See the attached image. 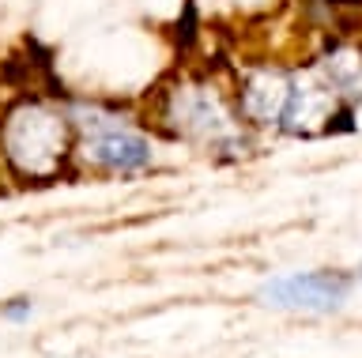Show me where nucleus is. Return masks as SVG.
Returning a JSON list of instances; mask_svg holds the SVG:
<instances>
[{
  "mask_svg": "<svg viewBox=\"0 0 362 358\" xmlns=\"http://www.w3.org/2000/svg\"><path fill=\"white\" fill-rule=\"evenodd\" d=\"M147 125L163 140L204 151L211 162H242L257 151V132L242 121L234 83L211 68H181L155 87Z\"/></svg>",
  "mask_w": 362,
  "mask_h": 358,
  "instance_id": "obj_1",
  "label": "nucleus"
},
{
  "mask_svg": "<svg viewBox=\"0 0 362 358\" xmlns=\"http://www.w3.org/2000/svg\"><path fill=\"white\" fill-rule=\"evenodd\" d=\"M0 170L19 185H53L76 174V129L64 98L19 95L0 114Z\"/></svg>",
  "mask_w": 362,
  "mask_h": 358,
  "instance_id": "obj_2",
  "label": "nucleus"
},
{
  "mask_svg": "<svg viewBox=\"0 0 362 358\" xmlns=\"http://www.w3.org/2000/svg\"><path fill=\"white\" fill-rule=\"evenodd\" d=\"M76 129V174L140 177L155 170L163 136L147 125L144 109L110 98H64Z\"/></svg>",
  "mask_w": 362,
  "mask_h": 358,
  "instance_id": "obj_3",
  "label": "nucleus"
},
{
  "mask_svg": "<svg viewBox=\"0 0 362 358\" xmlns=\"http://www.w3.org/2000/svg\"><path fill=\"white\" fill-rule=\"evenodd\" d=\"M355 117L358 109L339 102V95L328 87V80L317 72L313 61L291 64V91L276 136L313 140V136H332V132H351Z\"/></svg>",
  "mask_w": 362,
  "mask_h": 358,
  "instance_id": "obj_4",
  "label": "nucleus"
},
{
  "mask_svg": "<svg viewBox=\"0 0 362 358\" xmlns=\"http://www.w3.org/2000/svg\"><path fill=\"white\" fill-rule=\"evenodd\" d=\"M355 275L339 268H310V272H283L257 287V302L287 313H336L347 306Z\"/></svg>",
  "mask_w": 362,
  "mask_h": 358,
  "instance_id": "obj_5",
  "label": "nucleus"
},
{
  "mask_svg": "<svg viewBox=\"0 0 362 358\" xmlns=\"http://www.w3.org/2000/svg\"><path fill=\"white\" fill-rule=\"evenodd\" d=\"M234 83V102L238 114L249 129L257 132H276L283 106H287L291 91V64L283 61H249L238 76H230Z\"/></svg>",
  "mask_w": 362,
  "mask_h": 358,
  "instance_id": "obj_6",
  "label": "nucleus"
},
{
  "mask_svg": "<svg viewBox=\"0 0 362 358\" xmlns=\"http://www.w3.org/2000/svg\"><path fill=\"white\" fill-rule=\"evenodd\" d=\"M310 61L328 80V87L339 95V102L351 106V109H362V42L336 38Z\"/></svg>",
  "mask_w": 362,
  "mask_h": 358,
  "instance_id": "obj_7",
  "label": "nucleus"
},
{
  "mask_svg": "<svg viewBox=\"0 0 362 358\" xmlns=\"http://www.w3.org/2000/svg\"><path fill=\"white\" fill-rule=\"evenodd\" d=\"M0 317H4L8 324H23V321H30V317H34V298L19 294V298L0 302Z\"/></svg>",
  "mask_w": 362,
  "mask_h": 358,
  "instance_id": "obj_8",
  "label": "nucleus"
},
{
  "mask_svg": "<svg viewBox=\"0 0 362 358\" xmlns=\"http://www.w3.org/2000/svg\"><path fill=\"white\" fill-rule=\"evenodd\" d=\"M358 279H362V264H358Z\"/></svg>",
  "mask_w": 362,
  "mask_h": 358,
  "instance_id": "obj_9",
  "label": "nucleus"
}]
</instances>
